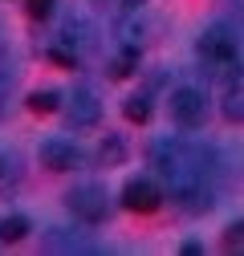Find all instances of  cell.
Masks as SVG:
<instances>
[{
  "instance_id": "cell-1",
  "label": "cell",
  "mask_w": 244,
  "mask_h": 256,
  "mask_svg": "<svg viewBox=\"0 0 244 256\" xmlns=\"http://www.w3.org/2000/svg\"><path fill=\"white\" fill-rule=\"evenodd\" d=\"M150 163L159 167V175L167 179L171 187V196L179 204H188V208H208L212 200V187H208V158L200 146H188V142H179V138H159L155 146H150Z\"/></svg>"
},
{
  "instance_id": "cell-2",
  "label": "cell",
  "mask_w": 244,
  "mask_h": 256,
  "mask_svg": "<svg viewBox=\"0 0 244 256\" xmlns=\"http://www.w3.org/2000/svg\"><path fill=\"white\" fill-rule=\"evenodd\" d=\"M196 49H200V61H204V70H208L212 78H220V82L240 78V45H236V37L228 33L224 24L204 28Z\"/></svg>"
},
{
  "instance_id": "cell-3",
  "label": "cell",
  "mask_w": 244,
  "mask_h": 256,
  "mask_svg": "<svg viewBox=\"0 0 244 256\" xmlns=\"http://www.w3.org/2000/svg\"><path fill=\"white\" fill-rule=\"evenodd\" d=\"M171 118L179 126H200L208 118V94L200 86H179L171 94Z\"/></svg>"
},
{
  "instance_id": "cell-4",
  "label": "cell",
  "mask_w": 244,
  "mask_h": 256,
  "mask_svg": "<svg viewBox=\"0 0 244 256\" xmlns=\"http://www.w3.org/2000/svg\"><path fill=\"white\" fill-rule=\"evenodd\" d=\"M66 208L86 224H98V220H106V191L98 183H82L66 196Z\"/></svg>"
},
{
  "instance_id": "cell-5",
  "label": "cell",
  "mask_w": 244,
  "mask_h": 256,
  "mask_svg": "<svg viewBox=\"0 0 244 256\" xmlns=\"http://www.w3.org/2000/svg\"><path fill=\"white\" fill-rule=\"evenodd\" d=\"M159 204H163V191L150 179H130L126 187H122V208H126V212L150 216V212H159Z\"/></svg>"
},
{
  "instance_id": "cell-6",
  "label": "cell",
  "mask_w": 244,
  "mask_h": 256,
  "mask_svg": "<svg viewBox=\"0 0 244 256\" xmlns=\"http://www.w3.org/2000/svg\"><path fill=\"white\" fill-rule=\"evenodd\" d=\"M37 158H41V167H49V171H70V167H78L82 154H78V146L70 138H45Z\"/></svg>"
},
{
  "instance_id": "cell-7",
  "label": "cell",
  "mask_w": 244,
  "mask_h": 256,
  "mask_svg": "<svg viewBox=\"0 0 244 256\" xmlns=\"http://www.w3.org/2000/svg\"><path fill=\"white\" fill-rule=\"evenodd\" d=\"M98 114H102V102L94 98V90H74L70 94V106H66L70 126H94Z\"/></svg>"
},
{
  "instance_id": "cell-8",
  "label": "cell",
  "mask_w": 244,
  "mask_h": 256,
  "mask_svg": "<svg viewBox=\"0 0 244 256\" xmlns=\"http://www.w3.org/2000/svg\"><path fill=\"white\" fill-rule=\"evenodd\" d=\"M24 236H28V220L24 216H4V220H0V240H4V244H16Z\"/></svg>"
},
{
  "instance_id": "cell-9",
  "label": "cell",
  "mask_w": 244,
  "mask_h": 256,
  "mask_svg": "<svg viewBox=\"0 0 244 256\" xmlns=\"http://www.w3.org/2000/svg\"><path fill=\"white\" fill-rule=\"evenodd\" d=\"M61 106V94L57 90H37V94H28V110L33 114H53Z\"/></svg>"
},
{
  "instance_id": "cell-10",
  "label": "cell",
  "mask_w": 244,
  "mask_h": 256,
  "mask_svg": "<svg viewBox=\"0 0 244 256\" xmlns=\"http://www.w3.org/2000/svg\"><path fill=\"white\" fill-rule=\"evenodd\" d=\"M224 114L232 122H244V82L236 78V86H228V98H224Z\"/></svg>"
},
{
  "instance_id": "cell-11",
  "label": "cell",
  "mask_w": 244,
  "mask_h": 256,
  "mask_svg": "<svg viewBox=\"0 0 244 256\" xmlns=\"http://www.w3.org/2000/svg\"><path fill=\"white\" fill-rule=\"evenodd\" d=\"M126 118L130 122H146L150 118V102L146 98H126Z\"/></svg>"
},
{
  "instance_id": "cell-12",
  "label": "cell",
  "mask_w": 244,
  "mask_h": 256,
  "mask_svg": "<svg viewBox=\"0 0 244 256\" xmlns=\"http://www.w3.org/2000/svg\"><path fill=\"white\" fill-rule=\"evenodd\" d=\"M134 61H138V53L134 49H126L118 61H114V78H126V74H134Z\"/></svg>"
},
{
  "instance_id": "cell-13",
  "label": "cell",
  "mask_w": 244,
  "mask_h": 256,
  "mask_svg": "<svg viewBox=\"0 0 244 256\" xmlns=\"http://www.w3.org/2000/svg\"><path fill=\"white\" fill-rule=\"evenodd\" d=\"M224 244H228L232 252H244V220H240V224H232V228L224 232Z\"/></svg>"
},
{
  "instance_id": "cell-14",
  "label": "cell",
  "mask_w": 244,
  "mask_h": 256,
  "mask_svg": "<svg viewBox=\"0 0 244 256\" xmlns=\"http://www.w3.org/2000/svg\"><path fill=\"white\" fill-rule=\"evenodd\" d=\"M24 8H28L33 20H45V16L53 12V0H24Z\"/></svg>"
},
{
  "instance_id": "cell-15",
  "label": "cell",
  "mask_w": 244,
  "mask_h": 256,
  "mask_svg": "<svg viewBox=\"0 0 244 256\" xmlns=\"http://www.w3.org/2000/svg\"><path fill=\"white\" fill-rule=\"evenodd\" d=\"M102 158H106V163H118V158H122V142L118 138H106L102 142Z\"/></svg>"
},
{
  "instance_id": "cell-16",
  "label": "cell",
  "mask_w": 244,
  "mask_h": 256,
  "mask_svg": "<svg viewBox=\"0 0 244 256\" xmlns=\"http://www.w3.org/2000/svg\"><path fill=\"white\" fill-rule=\"evenodd\" d=\"M122 4H142V0H122Z\"/></svg>"
},
{
  "instance_id": "cell-17",
  "label": "cell",
  "mask_w": 244,
  "mask_h": 256,
  "mask_svg": "<svg viewBox=\"0 0 244 256\" xmlns=\"http://www.w3.org/2000/svg\"><path fill=\"white\" fill-rule=\"evenodd\" d=\"M0 175H4V158H0Z\"/></svg>"
}]
</instances>
